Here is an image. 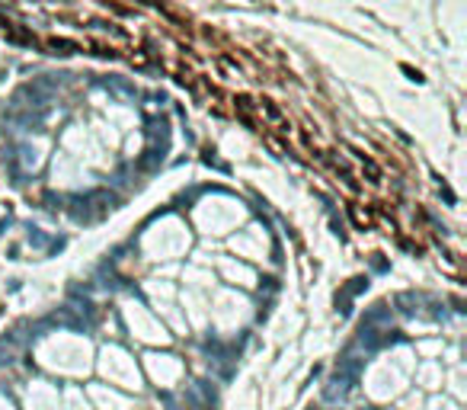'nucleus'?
Returning <instances> with one entry per match:
<instances>
[{
	"label": "nucleus",
	"mask_w": 467,
	"mask_h": 410,
	"mask_svg": "<svg viewBox=\"0 0 467 410\" xmlns=\"http://www.w3.org/2000/svg\"><path fill=\"white\" fill-rule=\"evenodd\" d=\"M48 48H52V52H58V54H74V52H80V45H77V42H68V39H48Z\"/></svg>",
	"instance_id": "f257e3e1"
},
{
	"label": "nucleus",
	"mask_w": 467,
	"mask_h": 410,
	"mask_svg": "<svg viewBox=\"0 0 467 410\" xmlns=\"http://www.w3.org/2000/svg\"><path fill=\"white\" fill-rule=\"evenodd\" d=\"M259 106H262V109H266V112H269V119H272V122H278V125H285V122H282V112H278V109H276V106H272V103H269V100H262V103H259Z\"/></svg>",
	"instance_id": "f03ea898"
}]
</instances>
